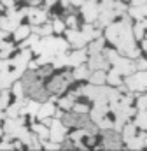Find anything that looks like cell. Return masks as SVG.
I'll return each mask as SVG.
<instances>
[{"label":"cell","instance_id":"obj_1","mask_svg":"<svg viewBox=\"0 0 147 151\" xmlns=\"http://www.w3.org/2000/svg\"><path fill=\"white\" fill-rule=\"evenodd\" d=\"M105 35L119 49L121 55H126L128 58H138L140 56V49L135 47V34H133V25L130 21V16L123 14L121 21L110 23L105 30Z\"/></svg>","mask_w":147,"mask_h":151},{"label":"cell","instance_id":"obj_2","mask_svg":"<svg viewBox=\"0 0 147 151\" xmlns=\"http://www.w3.org/2000/svg\"><path fill=\"white\" fill-rule=\"evenodd\" d=\"M32 47L21 49V53L14 58H0V90L9 88L26 72L28 63L32 62Z\"/></svg>","mask_w":147,"mask_h":151},{"label":"cell","instance_id":"obj_3","mask_svg":"<svg viewBox=\"0 0 147 151\" xmlns=\"http://www.w3.org/2000/svg\"><path fill=\"white\" fill-rule=\"evenodd\" d=\"M84 95L93 100V102H116L121 99V93L119 90H114V88H109V86H103V84H93L89 83L88 86L82 88Z\"/></svg>","mask_w":147,"mask_h":151},{"label":"cell","instance_id":"obj_4","mask_svg":"<svg viewBox=\"0 0 147 151\" xmlns=\"http://www.w3.org/2000/svg\"><path fill=\"white\" fill-rule=\"evenodd\" d=\"M69 49V42H65L63 39L58 37H51V35H46L42 37L35 46L32 47V51L35 55H51V56H58L60 53H65Z\"/></svg>","mask_w":147,"mask_h":151},{"label":"cell","instance_id":"obj_5","mask_svg":"<svg viewBox=\"0 0 147 151\" xmlns=\"http://www.w3.org/2000/svg\"><path fill=\"white\" fill-rule=\"evenodd\" d=\"M107 51V58H109L110 65L114 67V70L116 72H119L121 76H131L133 72H137L138 70V67H137V62H131V58H124V56H119L116 51H109V49H105Z\"/></svg>","mask_w":147,"mask_h":151},{"label":"cell","instance_id":"obj_6","mask_svg":"<svg viewBox=\"0 0 147 151\" xmlns=\"http://www.w3.org/2000/svg\"><path fill=\"white\" fill-rule=\"evenodd\" d=\"M72 79H74V74H70V72H63V74L56 76V77H53L47 83V91L54 93V95H60V93H63L70 86Z\"/></svg>","mask_w":147,"mask_h":151},{"label":"cell","instance_id":"obj_7","mask_svg":"<svg viewBox=\"0 0 147 151\" xmlns=\"http://www.w3.org/2000/svg\"><path fill=\"white\" fill-rule=\"evenodd\" d=\"M126 86L131 91H147V70H137L124 79Z\"/></svg>","mask_w":147,"mask_h":151},{"label":"cell","instance_id":"obj_8","mask_svg":"<svg viewBox=\"0 0 147 151\" xmlns=\"http://www.w3.org/2000/svg\"><path fill=\"white\" fill-rule=\"evenodd\" d=\"M61 121L65 123V127H77V128H86L88 123H91L93 119L88 118V114H81L75 113V111H70V113L63 114Z\"/></svg>","mask_w":147,"mask_h":151},{"label":"cell","instance_id":"obj_9","mask_svg":"<svg viewBox=\"0 0 147 151\" xmlns=\"http://www.w3.org/2000/svg\"><path fill=\"white\" fill-rule=\"evenodd\" d=\"M82 7V16L88 23H96L98 21V16H100V5L95 2V0H84V4L81 5Z\"/></svg>","mask_w":147,"mask_h":151},{"label":"cell","instance_id":"obj_10","mask_svg":"<svg viewBox=\"0 0 147 151\" xmlns=\"http://www.w3.org/2000/svg\"><path fill=\"white\" fill-rule=\"evenodd\" d=\"M110 67V62L107 58V51H100V53H93L91 58H89V69L91 70H107Z\"/></svg>","mask_w":147,"mask_h":151},{"label":"cell","instance_id":"obj_11","mask_svg":"<svg viewBox=\"0 0 147 151\" xmlns=\"http://www.w3.org/2000/svg\"><path fill=\"white\" fill-rule=\"evenodd\" d=\"M49 139L54 142H63L65 141V123L60 118H54L53 123L49 125Z\"/></svg>","mask_w":147,"mask_h":151},{"label":"cell","instance_id":"obj_12","mask_svg":"<svg viewBox=\"0 0 147 151\" xmlns=\"http://www.w3.org/2000/svg\"><path fill=\"white\" fill-rule=\"evenodd\" d=\"M23 125H25V118H23V114L21 116H16V118H5V123H4V130H5V134H11L14 139H16V134L23 128Z\"/></svg>","mask_w":147,"mask_h":151},{"label":"cell","instance_id":"obj_13","mask_svg":"<svg viewBox=\"0 0 147 151\" xmlns=\"http://www.w3.org/2000/svg\"><path fill=\"white\" fill-rule=\"evenodd\" d=\"M121 139L123 137H119L117 130L107 128L105 134H103V148H107V150H119L121 148Z\"/></svg>","mask_w":147,"mask_h":151},{"label":"cell","instance_id":"obj_14","mask_svg":"<svg viewBox=\"0 0 147 151\" xmlns=\"http://www.w3.org/2000/svg\"><path fill=\"white\" fill-rule=\"evenodd\" d=\"M67 40H69V44L72 46V47H75V49H79V47H84L89 40H88V37L84 35V32H77L75 28H72V30H67Z\"/></svg>","mask_w":147,"mask_h":151},{"label":"cell","instance_id":"obj_15","mask_svg":"<svg viewBox=\"0 0 147 151\" xmlns=\"http://www.w3.org/2000/svg\"><path fill=\"white\" fill-rule=\"evenodd\" d=\"M86 58H88V51H86L84 47L75 49L72 55H69V67H77V65L84 63Z\"/></svg>","mask_w":147,"mask_h":151},{"label":"cell","instance_id":"obj_16","mask_svg":"<svg viewBox=\"0 0 147 151\" xmlns=\"http://www.w3.org/2000/svg\"><path fill=\"white\" fill-rule=\"evenodd\" d=\"M26 16L30 18L32 25H40V23H44V21L47 19V12H46V11L32 9V7H28V9H26Z\"/></svg>","mask_w":147,"mask_h":151},{"label":"cell","instance_id":"obj_17","mask_svg":"<svg viewBox=\"0 0 147 151\" xmlns=\"http://www.w3.org/2000/svg\"><path fill=\"white\" fill-rule=\"evenodd\" d=\"M56 113V107H54V104H53V99L49 100V102H44V104H40V109H39V113H37V118L42 121V119H46V118H51V116H54Z\"/></svg>","mask_w":147,"mask_h":151},{"label":"cell","instance_id":"obj_18","mask_svg":"<svg viewBox=\"0 0 147 151\" xmlns=\"http://www.w3.org/2000/svg\"><path fill=\"white\" fill-rule=\"evenodd\" d=\"M32 130L39 135V141H40V142H46V139H47L49 134H51V132H49V127H47L46 123H34V125H32Z\"/></svg>","mask_w":147,"mask_h":151},{"label":"cell","instance_id":"obj_19","mask_svg":"<svg viewBox=\"0 0 147 151\" xmlns=\"http://www.w3.org/2000/svg\"><path fill=\"white\" fill-rule=\"evenodd\" d=\"M91 69H89V65H84V63H81V65H77L75 67V70H74V79H89V76H91Z\"/></svg>","mask_w":147,"mask_h":151},{"label":"cell","instance_id":"obj_20","mask_svg":"<svg viewBox=\"0 0 147 151\" xmlns=\"http://www.w3.org/2000/svg\"><path fill=\"white\" fill-rule=\"evenodd\" d=\"M18 27H19V21L12 19L11 16L0 18V28H2V30H7V32H14V30H16Z\"/></svg>","mask_w":147,"mask_h":151},{"label":"cell","instance_id":"obj_21","mask_svg":"<svg viewBox=\"0 0 147 151\" xmlns=\"http://www.w3.org/2000/svg\"><path fill=\"white\" fill-rule=\"evenodd\" d=\"M12 34H14V40H23L32 34V25H19Z\"/></svg>","mask_w":147,"mask_h":151},{"label":"cell","instance_id":"obj_22","mask_svg":"<svg viewBox=\"0 0 147 151\" xmlns=\"http://www.w3.org/2000/svg\"><path fill=\"white\" fill-rule=\"evenodd\" d=\"M135 132H137V125H135V121H133V123H126L124 128H123V141L130 142V141L135 137Z\"/></svg>","mask_w":147,"mask_h":151},{"label":"cell","instance_id":"obj_23","mask_svg":"<svg viewBox=\"0 0 147 151\" xmlns=\"http://www.w3.org/2000/svg\"><path fill=\"white\" fill-rule=\"evenodd\" d=\"M105 81H107V76H105V70H93L91 76H89V83H93V84H105Z\"/></svg>","mask_w":147,"mask_h":151},{"label":"cell","instance_id":"obj_24","mask_svg":"<svg viewBox=\"0 0 147 151\" xmlns=\"http://www.w3.org/2000/svg\"><path fill=\"white\" fill-rule=\"evenodd\" d=\"M82 32H84V35L88 37V40H89V42L100 37V28H95V27H91L89 23L82 27Z\"/></svg>","mask_w":147,"mask_h":151},{"label":"cell","instance_id":"obj_25","mask_svg":"<svg viewBox=\"0 0 147 151\" xmlns=\"http://www.w3.org/2000/svg\"><path fill=\"white\" fill-rule=\"evenodd\" d=\"M146 139H147L146 134H140L138 137H133V139L128 142V148H130V150H140V148L146 146Z\"/></svg>","mask_w":147,"mask_h":151},{"label":"cell","instance_id":"obj_26","mask_svg":"<svg viewBox=\"0 0 147 151\" xmlns=\"http://www.w3.org/2000/svg\"><path fill=\"white\" fill-rule=\"evenodd\" d=\"M135 125L140 127L142 130H147V107L146 109H138L137 118H135Z\"/></svg>","mask_w":147,"mask_h":151},{"label":"cell","instance_id":"obj_27","mask_svg":"<svg viewBox=\"0 0 147 151\" xmlns=\"http://www.w3.org/2000/svg\"><path fill=\"white\" fill-rule=\"evenodd\" d=\"M146 23L144 21H138L137 25H133V34H135V39H140V40H144V37H146Z\"/></svg>","mask_w":147,"mask_h":151},{"label":"cell","instance_id":"obj_28","mask_svg":"<svg viewBox=\"0 0 147 151\" xmlns=\"http://www.w3.org/2000/svg\"><path fill=\"white\" fill-rule=\"evenodd\" d=\"M40 40V35L39 34H30L26 39H23V44H21V49H25V47H34L37 42Z\"/></svg>","mask_w":147,"mask_h":151},{"label":"cell","instance_id":"obj_29","mask_svg":"<svg viewBox=\"0 0 147 151\" xmlns=\"http://www.w3.org/2000/svg\"><path fill=\"white\" fill-rule=\"evenodd\" d=\"M107 83L112 84V86H119V84L123 83V81H121V74H119V72H116V70L112 69L109 74H107Z\"/></svg>","mask_w":147,"mask_h":151},{"label":"cell","instance_id":"obj_30","mask_svg":"<svg viewBox=\"0 0 147 151\" xmlns=\"http://www.w3.org/2000/svg\"><path fill=\"white\" fill-rule=\"evenodd\" d=\"M100 51H103V39H95V40H91V44H89V53L93 55V53H100Z\"/></svg>","mask_w":147,"mask_h":151},{"label":"cell","instance_id":"obj_31","mask_svg":"<svg viewBox=\"0 0 147 151\" xmlns=\"http://www.w3.org/2000/svg\"><path fill=\"white\" fill-rule=\"evenodd\" d=\"M12 93H14V97H16V99H23V95H25L23 81H16V83H14V86H12Z\"/></svg>","mask_w":147,"mask_h":151},{"label":"cell","instance_id":"obj_32","mask_svg":"<svg viewBox=\"0 0 147 151\" xmlns=\"http://www.w3.org/2000/svg\"><path fill=\"white\" fill-rule=\"evenodd\" d=\"M74 102H75V100H74L72 97H65V99H60V100H58V106H60L61 109H65V111H70L74 107Z\"/></svg>","mask_w":147,"mask_h":151},{"label":"cell","instance_id":"obj_33","mask_svg":"<svg viewBox=\"0 0 147 151\" xmlns=\"http://www.w3.org/2000/svg\"><path fill=\"white\" fill-rule=\"evenodd\" d=\"M9 95H11L9 88H4L2 93H0V109H7V106H9Z\"/></svg>","mask_w":147,"mask_h":151},{"label":"cell","instance_id":"obj_34","mask_svg":"<svg viewBox=\"0 0 147 151\" xmlns=\"http://www.w3.org/2000/svg\"><path fill=\"white\" fill-rule=\"evenodd\" d=\"M12 51H14V46H12L11 42H7V44L0 49V58H9V55H12Z\"/></svg>","mask_w":147,"mask_h":151},{"label":"cell","instance_id":"obj_35","mask_svg":"<svg viewBox=\"0 0 147 151\" xmlns=\"http://www.w3.org/2000/svg\"><path fill=\"white\" fill-rule=\"evenodd\" d=\"M70 111H75V113H81V114H88L89 113V107L86 104H79V102H74V107Z\"/></svg>","mask_w":147,"mask_h":151},{"label":"cell","instance_id":"obj_36","mask_svg":"<svg viewBox=\"0 0 147 151\" xmlns=\"http://www.w3.org/2000/svg\"><path fill=\"white\" fill-rule=\"evenodd\" d=\"M96 125H98V128H103V130H107V128H112V127H114V123L110 121L109 118H105V116H103L102 119H98Z\"/></svg>","mask_w":147,"mask_h":151},{"label":"cell","instance_id":"obj_37","mask_svg":"<svg viewBox=\"0 0 147 151\" xmlns=\"http://www.w3.org/2000/svg\"><path fill=\"white\" fill-rule=\"evenodd\" d=\"M53 27H54V32L61 34V32L65 30V27H67V25H65V23H63L61 19H54V21H53Z\"/></svg>","mask_w":147,"mask_h":151},{"label":"cell","instance_id":"obj_38","mask_svg":"<svg viewBox=\"0 0 147 151\" xmlns=\"http://www.w3.org/2000/svg\"><path fill=\"white\" fill-rule=\"evenodd\" d=\"M147 107V93L138 97V102H137V109H146Z\"/></svg>","mask_w":147,"mask_h":151},{"label":"cell","instance_id":"obj_39","mask_svg":"<svg viewBox=\"0 0 147 151\" xmlns=\"http://www.w3.org/2000/svg\"><path fill=\"white\" fill-rule=\"evenodd\" d=\"M65 25H67V27H72V28H75V25H77V19H75V16H74V14H70V16L67 18Z\"/></svg>","mask_w":147,"mask_h":151},{"label":"cell","instance_id":"obj_40","mask_svg":"<svg viewBox=\"0 0 147 151\" xmlns=\"http://www.w3.org/2000/svg\"><path fill=\"white\" fill-rule=\"evenodd\" d=\"M137 67H138V70H147V60H144V58H138Z\"/></svg>","mask_w":147,"mask_h":151},{"label":"cell","instance_id":"obj_41","mask_svg":"<svg viewBox=\"0 0 147 151\" xmlns=\"http://www.w3.org/2000/svg\"><path fill=\"white\" fill-rule=\"evenodd\" d=\"M0 2H2V4H4L5 7H9V9H11V7L14 5V0H0Z\"/></svg>","mask_w":147,"mask_h":151},{"label":"cell","instance_id":"obj_42","mask_svg":"<svg viewBox=\"0 0 147 151\" xmlns=\"http://www.w3.org/2000/svg\"><path fill=\"white\" fill-rule=\"evenodd\" d=\"M133 2V5H146L147 0H131Z\"/></svg>","mask_w":147,"mask_h":151},{"label":"cell","instance_id":"obj_43","mask_svg":"<svg viewBox=\"0 0 147 151\" xmlns=\"http://www.w3.org/2000/svg\"><path fill=\"white\" fill-rule=\"evenodd\" d=\"M70 4L77 7V5H82V4H84V0H70Z\"/></svg>","mask_w":147,"mask_h":151},{"label":"cell","instance_id":"obj_44","mask_svg":"<svg viewBox=\"0 0 147 151\" xmlns=\"http://www.w3.org/2000/svg\"><path fill=\"white\" fill-rule=\"evenodd\" d=\"M56 2H58V0H46V5H47V7H53Z\"/></svg>","mask_w":147,"mask_h":151},{"label":"cell","instance_id":"obj_45","mask_svg":"<svg viewBox=\"0 0 147 151\" xmlns=\"http://www.w3.org/2000/svg\"><path fill=\"white\" fill-rule=\"evenodd\" d=\"M7 118V113H4V109H0V119H5Z\"/></svg>","mask_w":147,"mask_h":151},{"label":"cell","instance_id":"obj_46","mask_svg":"<svg viewBox=\"0 0 147 151\" xmlns=\"http://www.w3.org/2000/svg\"><path fill=\"white\" fill-rule=\"evenodd\" d=\"M61 4H63V7H69V4H70V0H60Z\"/></svg>","mask_w":147,"mask_h":151},{"label":"cell","instance_id":"obj_47","mask_svg":"<svg viewBox=\"0 0 147 151\" xmlns=\"http://www.w3.org/2000/svg\"><path fill=\"white\" fill-rule=\"evenodd\" d=\"M40 2H42V0H30V4H32V5H39Z\"/></svg>","mask_w":147,"mask_h":151},{"label":"cell","instance_id":"obj_48","mask_svg":"<svg viewBox=\"0 0 147 151\" xmlns=\"http://www.w3.org/2000/svg\"><path fill=\"white\" fill-rule=\"evenodd\" d=\"M142 47L147 51V37H144V42H142Z\"/></svg>","mask_w":147,"mask_h":151},{"label":"cell","instance_id":"obj_49","mask_svg":"<svg viewBox=\"0 0 147 151\" xmlns=\"http://www.w3.org/2000/svg\"><path fill=\"white\" fill-rule=\"evenodd\" d=\"M2 7H4V4H2V2H0V11H2Z\"/></svg>","mask_w":147,"mask_h":151},{"label":"cell","instance_id":"obj_50","mask_svg":"<svg viewBox=\"0 0 147 151\" xmlns=\"http://www.w3.org/2000/svg\"><path fill=\"white\" fill-rule=\"evenodd\" d=\"M2 130H4V128H2V127H0V135H2Z\"/></svg>","mask_w":147,"mask_h":151},{"label":"cell","instance_id":"obj_51","mask_svg":"<svg viewBox=\"0 0 147 151\" xmlns=\"http://www.w3.org/2000/svg\"><path fill=\"white\" fill-rule=\"evenodd\" d=\"M146 146H147V139H146Z\"/></svg>","mask_w":147,"mask_h":151}]
</instances>
